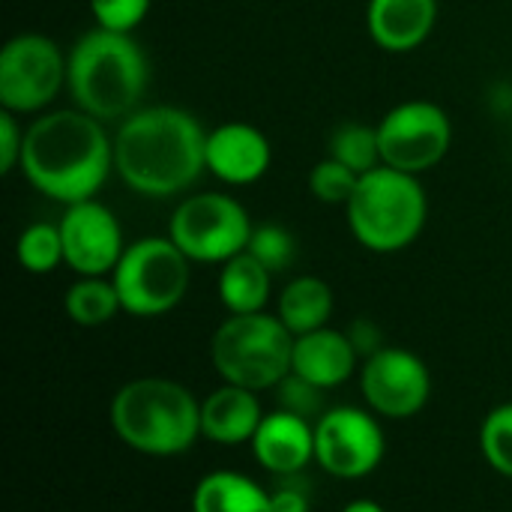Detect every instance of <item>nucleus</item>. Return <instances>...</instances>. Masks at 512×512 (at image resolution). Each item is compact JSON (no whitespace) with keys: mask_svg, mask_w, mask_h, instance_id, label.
Listing matches in <instances>:
<instances>
[{"mask_svg":"<svg viewBox=\"0 0 512 512\" xmlns=\"http://www.w3.org/2000/svg\"><path fill=\"white\" fill-rule=\"evenodd\" d=\"M114 435L144 456H180L201 438V402L177 381L138 378L123 384L108 408Z\"/></svg>","mask_w":512,"mask_h":512,"instance_id":"nucleus-4","label":"nucleus"},{"mask_svg":"<svg viewBox=\"0 0 512 512\" xmlns=\"http://www.w3.org/2000/svg\"><path fill=\"white\" fill-rule=\"evenodd\" d=\"M342 512H387L378 501H369V498H357V501H351L348 507Z\"/></svg>","mask_w":512,"mask_h":512,"instance_id":"nucleus-33","label":"nucleus"},{"mask_svg":"<svg viewBox=\"0 0 512 512\" xmlns=\"http://www.w3.org/2000/svg\"><path fill=\"white\" fill-rule=\"evenodd\" d=\"M360 387L378 417L408 420L426 408L432 396V375L414 351L384 345L381 351L366 357Z\"/></svg>","mask_w":512,"mask_h":512,"instance_id":"nucleus-12","label":"nucleus"},{"mask_svg":"<svg viewBox=\"0 0 512 512\" xmlns=\"http://www.w3.org/2000/svg\"><path fill=\"white\" fill-rule=\"evenodd\" d=\"M114 171L144 198L180 195L207 171V132L183 108H138L114 135Z\"/></svg>","mask_w":512,"mask_h":512,"instance_id":"nucleus-1","label":"nucleus"},{"mask_svg":"<svg viewBox=\"0 0 512 512\" xmlns=\"http://www.w3.org/2000/svg\"><path fill=\"white\" fill-rule=\"evenodd\" d=\"M357 348L348 333L321 327L306 336H294V360L291 372L318 390H333L345 384L357 372Z\"/></svg>","mask_w":512,"mask_h":512,"instance_id":"nucleus-16","label":"nucleus"},{"mask_svg":"<svg viewBox=\"0 0 512 512\" xmlns=\"http://www.w3.org/2000/svg\"><path fill=\"white\" fill-rule=\"evenodd\" d=\"M273 273L246 249L228 258L219 270V300L231 315H252L264 312L270 300Z\"/></svg>","mask_w":512,"mask_h":512,"instance_id":"nucleus-19","label":"nucleus"},{"mask_svg":"<svg viewBox=\"0 0 512 512\" xmlns=\"http://www.w3.org/2000/svg\"><path fill=\"white\" fill-rule=\"evenodd\" d=\"M381 423L363 408H333L315 420V462L339 480H363L384 459Z\"/></svg>","mask_w":512,"mask_h":512,"instance_id":"nucleus-11","label":"nucleus"},{"mask_svg":"<svg viewBox=\"0 0 512 512\" xmlns=\"http://www.w3.org/2000/svg\"><path fill=\"white\" fill-rule=\"evenodd\" d=\"M333 288L318 279V276H297L291 279L276 303V315L279 321L294 333V336H306L312 330L327 327L330 315H333Z\"/></svg>","mask_w":512,"mask_h":512,"instance_id":"nucleus-21","label":"nucleus"},{"mask_svg":"<svg viewBox=\"0 0 512 512\" xmlns=\"http://www.w3.org/2000/svg\"><path fill=\"white\" fill-rule=\"evenodd\" d=\"M480 450L486 462L512 480V402L498 405L480 426Z\"/></svg>","mask_w":512,"mask_h":512,"instance_id":"nucleus-26","label":"nucleus"},{"mask_svg":"<svg viewBox=\"0 0 512 512\" xmlns=\"http://www.w3.org/2000/svg\"><path fill=\"white\" fill-rule=\"evenodd\" d=\"M192 261L171 237H144L126 246L111 282L123 312L135 318H159L180 306L189 291Z\"/></svg>","mask_w":512,"mask_h":512,"instance_id":"nucleus-7","label":"nucleus"},{"mask_svg":"<svg viewBox=\"0 0 512 512\" xmlns=\"http://www.w3.org/2000/svg\"><path fill=\"white\" fill-rule=\"evenodd\" d=\"M438 18V0H369L366 24L378 48L405 54L420 48Z\"/></svg>","mask_w":512,"mask_h":512,"instance_id":"nucleus-17","label":"nucleus"},{"mask_svg":"<svg viewBox=\"0 0 512 512\" xmlns=\"http://www.w3.org/2000/svg\"><path fill=\"white\" fill-rule=\"evenodd\" d=\"M252 228L255 225L237 198L225 192H198L177 204L168 237L189 261L225 264L249 246Z\"/></svg>","mask_w":512,"mask_h":512,"instance_id":"nucleus-8","label":"nucleus"},{"mask_svg":"<svg viewBox=\"0 0 512 512\" xmlns=\"http://www.w3.org/2000/svg\"><path fill=\"white\" fill-rule=\"evenodd\" d=\"M90 12L99 27L132 33L150 12V0H90Z\"/></svg>","mask_w":512,"mask_h":512,"instance_id":"nucleus-28","label":"nucleus"},{"mask_svg":"<svg viewBox=\"0 0 512 512\" xmlns=\"http://www.w3.org/2000/svg\"><path fill=\"white\" fill-rule=\"evenodd\" d=\"M378 141L384 165L420 177L450 153L453 123L441 105L429 99H408L384 114L378 123Z\"/></svg>","mask_w":512,"mask_h":512,"instance_id":"nucleus-10","label":"nucleus"},{"mask_svg":"<svg viewBox=\"0 0 512 512\" xmlns=\"http://www.w3.org/2000/svg\"><path fill=\"white\" fill-rule=\"evenodd\" d=\"M246 252L255 255L273 276H279V273H285L297 261V240H294V234L285 225L264 222V225L252 228Z\"/></svg>","mask_w":512,"mask_h":512,"instance_id":"nucleus-25","label":"nucleus"},{"mask_svg":"<svg viewBox=\"0 0 512 512\" xmlns=\"http://www.w3.org/2000/svg\"><path fill=\"white\" fill-rule=\"evenodd\" d=\"M147 81L150 66L132 33L93 27L69 51L66 87L75 108L96 120H126L135 114Z\"/></svg>","mask_w":512,"mask_h":512,"instance_id":"nucleus-3","label":"nucleus"},{"mask_svg":"<svg viewBox=\"0 0 512 512\" xmlns=\"http://www.w3.org/2000/svg\"><path fill=\"white\" fill-rule=\"evenodd\" d=\"M21 150H24V129L18 126L12 111H0V171L9 174L21 165Z\"/></svg>","mask_w":512,"mask_h":512,"instance_id":"nucleus-30","label":"nucleus"},{"mask_svg":"<svg viewBox=\"0 0 512 512\" xmlns=\"http://www.w3.org/2000/svg\"><path fill=\"white\" fill-rule=\"evenodd\" d=\"M63 309L66 315L78 324V327H102L108 324L123 306H120V294L114 288L111 279L102 276H81L63 297Z\"/></svg>","mask_w":512,"mask_h":512,"instance_id":"nucleus-22","label":"nucleus"},{"mask_svg":"<svg viewBox=\"0 0 512 512\" xmlns=\"http://www.w3.org/2000/svg\"><path fill=\"white\" fill-rule=\"evenodd\" d=\"M279 408H285V411H291V414H300V417H321V393L324 390H318L315 384H309V381H303L300 375H288L279 387Z\"/></svg>","mask_w":512,"mask_h":512,"instance_id":"nucleus-29","label":"nucleus"},{"mask_svg":"<svg viewBox=\"0 0 512 512\" xmlns=\"http://www.w3.org/2000/svg\"><path fill=\"white\" fill-rule=\"evenodd\" d=\"M249 447L261 468L279 477H291L315 459V426L306 417L279 408L264 414Z\"/></svg>","mask_w":512,"mask_h":512,"instance_id":"nucleus-15","label":"nucleus"},{"mask_svg":"<svg viewBox=\"0 0 512 512\" xmlns=\"http://www.w3.org/2000/svg\"><path fill=\"white\" fill-rule=\"evenodd\" d=\"M273 512H309V498L300 489H279L270 495Z\"/></svg>","mask_w":512,"mask_h":512,"instance_id":"nucleus-32","label":"nucleus"},{"mask_svg":"<svg viewBox=\"0 0 512 512\" xmlns=\"http://www.w3.org/2000/svg\"><path fill=\"white\" fill-rule=\"evenodd\" d=\"M330 156L342 165H348L351 171H357L360 177L375 171L378 165H384L381 159V141H378V126L360 123V120H345L333 129L330 144H327Z\"/></svg>","mask_w":512,"mask_h":512,"instance_id":"nucleus-23","label":"nucleus"},{"mask_svg":"<svg viewBox=\"0 0 512 512\" xmlns=\"http://www.w3.org/2000/svg\"><path fill=\"white\" fill-rule=\"evenodd\" d=\"M18 168L45 198L78 204L96 198L114 171V138H108L102 120L81 108L51 111L24 129Z\"/></svg>","mask_w":512,"mask_h":512,"instance_id":"nucleus-2","label":"nucleus"},{"mask_svg":"<svg viewBox=\"0 0 512 512\" xmlns=\"http://www.w3.org/2000/svg\"><path fill=\"white\" fill-rule=\"evenodd\" d=\"M348 336H351V342H354V348H357L360 357H372L375 351L384 348L381 330L372 321H366V318L363 321H354V327L348 330Z\"/></svg>","mask_w":512,"mask_h":512,"instance_id":"nucleus-31","label":"nucleus"},{"mask_svg":"<svg viewBox=\"0 0 512 512\" xmlns=\"http://www.w3.org/2000/svg\"><path fill=\"white\" fill-rule=\"evenodd\" d=\"M270 138L252 123H222L207 132V171L228 186H249L270 171Z\"/></svg>","mask_w":512,"mask_h":512,"instance_id":"nucleus-14","label":"nucleus"},{"mask_svg":"<svg viewBox=\"0 0 512 512\" xmlns=\"http://www.w3.org/2000/svg\"><path fill=\"white\" fill-rule=\"evenodd\" d=\"M192 512H273L270 492L237 471H213L192 492Z\"/></svg>","mask_w":512,"mask_h":512,"instance_id":"nucleus-20","label":"nucleus"},{"mask_svg":"<svg viewBox=\"0 0 512 512\" xmlns=\"http://www.w3.org/2000/svg\"><path fill=\"white\" fill-rule=\"evenodd\" d=\"M57 225L63 237L66 264L78 276L114 273L117 261L126 252V243L117 216L105 204H99L96 198L66 204V213Z\"/></svg>","mask_w":512,"mask_h":512,"instance_id":"nucleus-13","label":"nucleus"},{"mask_svg":"<svg viewBox=\"0 0 512 512\" xmlns=\"http://www.w3.org/2000/svg\"><path fill=\"white\" fill-rule=\"evenodd\" d=\"M357 183H360V174L336 162L333 156L321 159L309 174V192L324 204H348Z\"/></svg>","mask_w":512,"mask_h":512,"instance_id":"nucleus-27","label":"nucleus"},{"mask_svg":"<svg viewBox=\"0 0 512 512\" xmlns=\"http://www.w3.org/2000/svg\"><path fill=\"white\" fill-rule=\"evenodd\" d=\"M261 420L264 411L258 393L237 384H222L201 402V438L222 447L252 444Z\"/></svg>","mask_w":512,"mask_h":512,"instance_id":"nucleus-18","label":"nucleus"},{"mask_svg":"<svg viewBox=\"0 0 512 512\" xmlns=\"http://www.w3.org/2000/svg\"><path fill=\"white\" fill-rule=\"evenodd\" d=\"M210 360L225 384L273 390L291 375L294 333L270 312L231 315L213 333Z\"/></svg>","mask_w":512,"mask_h":512,"instance_id":"nucleus-6","label":"nucleus"},{"mask_svg":"<svg viewBox=\"0 0 512 512\" xmlns=\"http://www.w3.org/2000/svg\"><path fill=\"white\" fill-rule=\"evenodd\" d=\"M15 255H18V264L27 273L42 276V273L57 270L60 264H66L60 225H54V222H33V225H27L21 231L18 243H15Z\"/></svg>","mask_w":512,"mask_h":512,"instance_id":"nucleus-24","label":"nucleus"},{"mask_svg":"<svg viewBox=\"0 0 512 512\" xmlns=\"http://www.w3.org/2000/svg\"><path fill=\"white\" fill-rule=\"evenodd\" d=\"M69 57L42 33L12 36L0 51V105L12 114L42 111L66 84Z\"/></svg>","mask_w":512,"mask_h":512,"instance_id":"nucleus-9","label":"nucleus"},{"mask_svg":"<svg viewBox=\"0 0 512 512\" xmlns=\"http://www.w3.org/2000/svg\"><path fill=\"white\" fill-rule=\"evenodd\" d=\"M348 228L369 252H402L426 228L429 201L420 177L390 165L363 174L345 204Z\"/></svg>","mask_w":512,"mask_h":512,"instance_id":"nucleus-5","label":"nucleus"}]
</instances>
